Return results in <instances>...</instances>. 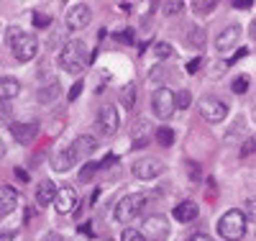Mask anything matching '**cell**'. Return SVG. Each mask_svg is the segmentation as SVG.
I'll list each match as a JSON object with an SVG mask.
<instances>
[{
    "instance_id": "obj_1",
    "label": "cell",
    "mask_w": 256,
    "mask_h": 241,
    "mask_svg": "<svg viewBox=\"0 0 256 241\" xmlns=\"http://www.w3.org/2000/svg\"><path fill=\"white\" fill-rule=\"evenodd\" d=\"M6 39H8V47H10V52L16 54L18 62H31V59L36 57V52H38V41H36V36L28 34V31H20V29L13 26V29H8Z\"/></svg>"
},
{
    "instance_id": "obj_2",
    "label": "cell",
    "mask_w": 256,
    "mask_h": 241,
    "mask_svg": "<svg viewBox=\"0 0 256 241\" xmlns=\"http://www.w3.org/2000/svg\"><path fill=\"white\" fill-rule=\"evenodd\" d=\"M95 149H98V141H95L92 136H77V139L70 144V149H64L62 157L54 159V167H56V169H67V167L77 164L80 159L90 157Z\"/></svg>"
},
{
    "instance_id": "obj_3",
    "label": "cell",
    "mask_w": 256,
    "mask_h": 241,
    "mask_svg": "<svg viewBox=\"0 0 256 241\" xmlns=\"http://www.w3.org/2000/svg\"><path fill=\"white\" fill-rule=\"evenodd\" d=\"M59 64L67 72H72V75L82 72L84 64H88V44L80 41V39L67 41V44H64V49H62V54H59Z\"/></svg>"
},
{
    "instance_id": "obj_4",
    "label": "cell",
    "mask_w": 256,
    "mask_h": 241,
    "mask_svg": "<svg viewBox=\"0 0 256 241\" xmlns=\"http://www.w3.org/2000/svg\"><path fill=\"white\" fill-rule=\"evenodd\" d=\"M246 226H248V221H246L244 210L230 208V210H226V213L220 215L218 233H220L226 241H241V238L246 236Z\"/></svg>"
},
{
    "instance_id": "obj_5",
    "label": "cell",
    "mask_w": 256,
    "mask_h": 241,
    "mask_svg": "<svg viewBox=\"0 0 256 241\" xmlns=\"http://www.w3.org/2000/svg\"><path fill=\"white\" fill-rule=\"evenodd\" d=\"M144 205H146V195L131 192V195H126V198H120V203L116 205V218L120 223H128V221H134L136 215H141Z\"/></svg>"
},
{
    "instance_id": "obj_6",
    "label": "cell",
    "mask_w": 256,
    "mask_h": 241,
    "mask_svg": "<svg viewBox=\"0 0 256 241\" xmlns=\"http://www.w3.org/2000/svg\"><path fill=\"white\" fill-rule=\"evenodd\" d=\"M152 111H154V116L156 118H162V121H166V118H172L174 116V93L169 90V87H159V90L154 93V98H152Z\"/></svg>"
},
{
    "instance_id": "obj_7",
    "label": "cell",
    "mask_w": 256,
    "mask_h": 241,
    "mask_svg": "<svg viewBox=\"0 0 256 241\" xmlns=\"http://www.w3.org/2000/svg\"><path fill=\"white\" fill-rule=\"evenodd\" d=\"M141 236L148 241H164L166 236H169V221L164 215H159V213H154V215H146L144 218V226H141Z\"/></svg>"
},
{
    "instance_id": "obj_8",
    "label": "cell",
    "mask_w": 256,
    "mask_h": 241,
    "mask_svg": "<svg viewBox=\"0 0 256 241\" xmlns=\"http://www.w3.org/2000/svg\"><path fill=\"white\" fill-rule=\"evenodd\" d=\"M92 21V8L88 3H74L72 8H67V16H64V24L72 31L88 29V24Z\"/></svg>"
},
{
    "instance_id": "obj_9",
    "label": "cell",
    "mask_w": 256,
    "mask_h": 241,
    "mask_svg": "<svg viewBox=\"0 0 256 241\" xmlns=\"http://www.w3.org/2000/svg\"><path fill=\"white\" fill-rule=\"evenodd\" d=\"M198 108H200L202 118H205V121H210V123H220V121L226 118V113H228L226 103H220L218 98H212V95H205V98H200Z\"/></svg>"
},
{
    "instance_id": "obj_10",
    "label": "cell",
    "mask_w": 256,
    "mask_h": 241,
    "mask_svg": "<svg viewBox=\"0 0 256 241\" xmlns=\"http://www.w3.org/2000/svg\"><path fill=\"white\" fill-rule=\"evenodd\" d=\"M77 190L72 187V185H62V187H56V195H54V208H56V213H62V215H70L74 208H77Z\"/></svg>"
},
{
    "instance_id": "obj_11",
    "label": "cell",
    "mask_w": 256,
    "mask_h": 241,
    "mask_svg": "<svg viewBox=\"0 0 256 241\" xmlns=\"http://www.w3.org/2000/svg\"><path fill=\"white\" fill-rule=\"evenodd\" d=\"M162 169H164V164L154 157H144V159L134 162V174L138 180H154L162 174Z\"/></svg>"
},
{
    "instance_id": "obj_12",
    "label": "cell",
    "mask_w": 256,
    "mask_h": 241,
    "mask_svg": "<svg viewBox=\"0 0 256 241\" xmlns=\"http://www.w3.org/2000/svg\"><path fill=\"white\" fill-rule=\"evenodd\" d=\"M118 113H116V108L113 105H102L100 111H98V128L102 131V134H108L113 136L116 131H118Z\"/></svg>"
},
{
    "instance_id": "obj_13",
    "label": "cell",
    "mask_w": 256,
    "mask_h": 241,
    "mask_svg": "<svg viewBox=\"0 0 256 241\" xmlns=\"http://www.w3.org/2000/svg\"><path fill=\"white\" fill-rule=\"evenodd\" d=\"M238 36H241V29H238V26H226V29L218 34V39H216V49H218V52H230L233 47H236Z\"/></svg>"
},
{
    "instance_id": "obj_14",
    "label": "cell",
    "mask_w": 256,
    "mask_h": 241,
    "mask_svg": "<svg viewBox=\"0 0 256 241\" xmlns=\"http://www.w3.org/2000/svg\"><path fill=\"white\" fill-rule=\"evenodd\" d=\"M10 134L18 144H31L38 134V126L36 123H10Z\"/></svg>"
},
{
    "instance_id": "obj_15",
    "label": "cell",
    "mask_w": 256,
    "mask_h": 241,
    "mask_svg": "<svg viewBox=\"0 0 256 241\" xmlns=\"http://www.w3.org/2000/svg\"><path fill=\"white\" fill-rule=\"evenodd\" d=\"M18 205V192L10 185H0V215H10Z\"/></svg>"
},
{
    "instance_id": "obj_16",
    "label": "cell",
    "mask_w": 256,
    "mask_h": 241,
    "mask_svg": "<svg viewBox=\"0 0 256 241\" xmlns=\"http://www.w3.org/2000/svg\"><path fill=\"white\" fill-rule=\"evenodd\" d=\"M198 203L195 200H184V203H180L174 210H172V215L177 218V221L180 223H190V221H195V218H198Z\"/></svg>"
},
{
    "instance_id": "obj_17",
    "label": "cell",
    "mask_w": 256,
    "mask_h": 241,
    "mask_svg": "<svg viewBox=\"0 0 256 241\" xmlns=\"http://www.w3.org/2000/svg\"><path fill=\"white\" fill-rule=\"evenodd\" d=\"M54 195H56V185L52 180H41L38 187H36V200L38 205H49L54 200Z\"/></svg>"
},
{
    "instance_id": "obj_18",
    "label": "cell",
    "mask_w": 256,
    "mask_h": 241,
    "mask_svg": "<svg viewBox=\"0 0 256 241\" xmlns=\"http://www.w3.org/2000/svg\"><path fill=\"white\" fill-rule=\"evenodd\" d=\"M20 93V82L16 77H0V100H10Z\"/></svg>"
},
{
    "instance_id": "obj_19",
    "label": "cell",
    "mask_w": 256,
    "mask_h": 241,
    "mask_svg": "<svg viewBox=\"0 0 256 241\" xmlns=\"http://www.w3.org/2000/svg\"><path fill=\"white\" fill-rule=\"evenodd\" d=\"M59 93H62V85H59L56 80H52L46 87H41V90H38V100H41V103H52V100L59 98Z\"/></svg>"
},
{
    "instance_id": "obj_20",
    "label": "cell",
    "mask_w": 256,
    "mask_h": 241,
    "mask_svg": "<svg viewBox=\"0 0 256 241\" xmlns=\"http://www.w3.org/2000/svg\"><path fill=\"white\" fill-rule=\"evenodd\" d=\"M156 141H159L162 146H172V144H174V131L166 128V126L159 128V131H156Z\"/></svg>"
},
{
    "instance_id": "obj_21",
    "label": "cell",
    "mask_w": 256,
    "mask_h": 241,
    "mask_svg": "<svg viewBox=\"0 0 256 241\" xmlns=\"http://www.w3.org/2000/svg\"><path fill=\"white\" fill-rule=\"evenodd\" d=\"M190 103H192V95H190V90H177V93H174V108L184 111V108H190Z\"/></svg>"
},
{
    "instance_id": "obj_22",
    "label": "cell",
    "mask_w": 256,
    "mask_h": 241,
    "mask_svg": "<svg viewBox=\"0 0 256 241\" xmlns=\"http://www.w3.org/2000/svg\"><path fill=\"white\" fill-rule=\"evenodd\" d=\"M134 103H136V85L131 82V85L123 87V105L126 108H134Z\"/></svg>"
},
{
    "instance_id": "obj_23",
    "label": "cell",
    "mask_w": 256,
    "mask_h": 241,
    "mask_svg": "<svg viewBox=\"0 0 256 241\" xmlns=\"http://www.w3.org/2000/svg\"><path fill=\"white\" fill-rule=\"evenodd\" d=\"M192 8H195L198 13H202V16H208V13L216 11V3H212V0H195V3H192Z\"/></svg>"
},
{
    "instance_id": "obj_24",
    "label": "cell",
    "mask_w": 256,
    "mask_h": 241,
    "mask_svg": "<svg viewBox=\"0 0 256 241\" xmlns=\"http://www.w3.org/2000/svg\"><path fill=\"white\" fill-rule=\"evenodd\" d=\"M13 118V108L8 100H0V123H10Z\"/></svg>"
},
{
    "instance_id": "obj_25",
    "label": "cell",
    "mask_w": 256,
    "mask_h": 241,
    "mask_svg": "<svg viewBox=\"0 0 256 241\" xmlns=\"http://www.w3.org/2000/svg\"><path fill=\"white\" fill-rule=\"evenodd\" d=\"M120 241H146V238H144L141 231H136V228H126V231L120 233Z\"/></svg>"
},
{
    "instance_id": "obj_26",
    "label": "cell",
    "mask_w": 256,
    "mask_h": 241,
    "mask_svg": "<svg viewBox=\"0 0 256 241\" xmlns=\"http://www.w3.org/2000/svg\"><path fill=\"white\" fill-rule=\"evenodd\" d=\"M100 164H84L82 167V172H80V180L82 182H88V180H92V174H95V169H98Z\"/></svg>"
},
{
    "instance_id": "obj_27",
    "label": "cell",
    "mask_w": 256,
    "mask_h": 241,
    "mask_svg": "<svg viewBox=\"0 0 256 241\" xmlns=\"http://www.w3.org/2000/svg\"><path fill=\"white\" fill-rule=\"evenodd\" d=\"M154 54H156L159 59H166V57H172V47H169V44H156Z\"/></svg>"
},
{
    "instance_id": "obj_28",
    "label": "cell",
    "mask_w": 256,
    "mask_h": 241,
    "mask_svg": "<svg viewBox=\"0 0 256 241\" xmlns=\"http://www.w3.org/2000/svg\"><path fill=\"white\" fill-rule=\"evenodd\" d=\"M184 8V3H180V0H172V3H164V13L166 16H174V13H180Z\"/></svg>"
},
{
    "instance_id": "obj_29",
    "label": "cell",
    "mask_w": 256,
    "mask_h": 241,
    "mask_svg": "<svg viewBox=\"0 0 256 241\" xmlns=\"http://www.w3.org/2000/svg\"><path fill=\"white\" fill-rule=\"evenodd\" d=\"M246 90H248V80H246V77H238L236 82H233V93L241 95V93H246Z\"/></svg>"
},
{
    "instance_id": "obj_30",
    "label": "cell",
    "mask_w": 256,
    "mask_h": 241,
    "mask_svg": "<svg viewBox=\"0 0 256 241\" xmlns=\"http://www.w3.org/2000/svg\"><path fill=\"white\" fill-rule=\"evenodd\" d=\"M34 24H36L38 29H44V26H49V24H52V18H49V16H44V13H34Z\"/></svg>"
},
{
    "instance_id": "obj_31",
    "label": "cell",
    "mask_w": 256,
    "mask_h": 241,
    "mask_svg": "<svg viewBox=\"0 0 256 241\" xmlns=\"http://www.w3.org/2000/svg\"><path fill=\"white\" fill-rule=\"evenodd\" d=\"M251 154H254V136H251V139L244 144V149H241V157H251Z\"/></svg>"
},
{
    "instance_id": "obj_32",
    "label": "cell",
    "mask_w": 256,
    "mask_h": 241,
    "mask_svg": "<svg viewBox=\"0 0 256 241\" xmlns=\"http://www.w3.org/2000/svg\"><path fill=\"white\" fill-rule=\"evenodd\" d=\"M200 64H202V59H192V62H187V72H190V75H195V72L200 70Z\"/></svg>"
},
{
    "instance_id": "obj_33",
    "label": "cell",
    "mask_w": 256,
    "mask_h": 241,
    "mask_svg": "<svg viewBox=\"0 0 256 241\" xmlns=\"http://www.w3.org/2000/svg\"><path fill=\"white\" fill-rule=\"evenodd\" d=\"M80 93H82V82H74V85H72V90H70V100H77Z\"/></svg>"
},
{
    "instance_id": "obj_34",
    "label": "cell",
    "mask_w": 256,
    "mask_h": 241,
    "mask_svg": "<svg viewBox=\"0 0 256 241\" xmlns=\"http://www.w3.org/2000/svg\"><path fill=\"white\" fill-rule=\"evenodd\" d=\"M187 241H212L208 233H192V236H187Z\"/></svg>"
},
{
    "instance_id": "obj_35",
    "label": "cell",
    "mask_w": 256,
    "mask_h": 241,
    "mask_svg": "<svg viewBox=\"0 0 256 241\" xmlns=\"http://www.w3.org/2000/svg\"><path fill=\"white\" fill-rule=\"evenodd\" d=\"M44 241H64V236H62V233H56V231H49V233L44 236Z\"/></svg>"
},
{
    "instance_id": "obj_36",
    "label": "cell",
    "mask_w": 256,
    "mask_h": 241,
    "mask_svg": "<svg viewBox=\"0 0 256 241\" xmlns=\"http://www.w3.org/2000/svg\"><path fill=\"white\" fill-rule=\"evenodd\" d=\"M233 8H251V0H236Z\"/></svg>"
},
{
    "instance_id": "obj_37",
    "label": "cell",
    "mask_w": 256,
    "mask_h": 241,
    "mask_svg": "<svg viewBox=\"0 0 256 241\" xmlns=\"http://www.w3.org/2000/svg\"><path fill=\"white\" fill-rule=\"evenodd\" d=\"M0 241H13V233L10 231H0Z\"/></svg>"
},
{
    "instance_id": "obj_38",
    "label": "cell",
    "mask_w": 256,
    "mask_h": 241,
    "mask_svg": "<svg viewBox=\"0 0 256 241\" xmlns=\"http://www.w3.org/2000/svg\"><path fill=\"white\" fill-rule=\"evenodd\" d=\"M16 174H18V180H24V182H28V174H26L24 169H16Z\"/></svg>"
}]
</instances>
